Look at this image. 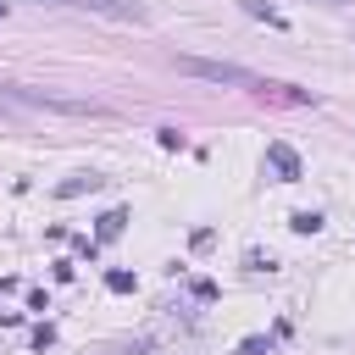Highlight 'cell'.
Listing matches in <instances>:
<instances>
[{
  "label": "cell",
  "mask_w": 355,
  "mask_h": 355,
  "mask_svg": "<svg viewBox=\"0 0 355 355\" xmlns=\"http://www.w3.org/2000/svg\"><path fill=\"white\" fill-rule=\"evenodd\" d=\"M0 100H11V105H28V111H55V116H94V122H105V116H111V105H100V100H72V94H44V89H22V83H11V89H0Z\"/></svg>",
  "instance_id": "obj_1"
},
{
  "label": "cell",
  "mask_w": 355,
  "mask_h": 355,
  "mask_svg": "<svg viewBox=\"0 0 355 355\" xmlns=\"http://www.w3.org/2000/svg\"><path fill=\"white\" fill-rule=\"evenodd\" d=\"M178 72H189V78H205V83H233V89H261V78L250 72V67H239V61H211V55H178Z\"/></svg>",
  "instance_id": "obj_2"
},
{
  "label": "cell",
  "mask_w": 355,
  "mask_h": 355,
  "mask_svg": "<svg viewBox=\"0 0 355 355\" xmlns=\"http://www.w3.org/2000/svg\"><path fill=\"white\" fill-rule=\"evenodd\" d=\"M266 166H272V172H277L283 183H294V178L305 172V166H300V155H294V150H288L283 139H272V144H266Z\"/></svg>",
  "instance_id": "obj_3"
},
{
  "label": "cell",
  "mask_w": 355,
  "mask_h": 355,
  "mask_svg": "<svg viewBox=\"0 0 355 355\" xmlns=\"http://www.w3.org/2000/svg\"><path fill=\"white\" fill-rule=\"evenodd\" d=\"M72 6H89V11H111V17H133V22H144V6H139V0H72Z\"/></svg>",
  "instance_id": "obj_4"
},
{
  "label": "cell",
  "mask_w": 355,
  "mask_h": 355,
  "mask_svg": "<svg viewBox=\"0 0 355 355\" xmlns=\"http://www.w3.org/2000/svg\"><path fill=\"white\" fill-rule=\"evenodd\" d=\"M100 183H105L100 172H72V178H67L55 194H61V200H72V194H83V189H100Z\"/></svg>",
  "instance_id": "obj_5"
},
{
  "label": "cell",
  "mask_w": 355,
  "mask_h": 355,
  "mask_svg": "<svg viewBox=\"0 0 355 355\" xmlns=\"http://www.w3.org/2000/svg\"><path fill=\"white\" fill-rule=\"evenodd\" d=\"M239 6H244V11H250V17H261V22H266V28H288V17H283V11H272V6H266V0H239Z\"/></svg>",
  "instance_id": "obj_6"
},
{
  "label": "cell",
  "mask_w": 355,
  "mask_h": 355,
  "mask_svg": "<svg viewBox=\"0 0 355 355\" xmlns=\"http://www.w3.org/2000/svg\"><path fill=\"white\" fill-rule=\"evenodd\" d=\"M122 227H128V211H105L100 216V239H116Z\"/></svg>",
  "instance_id": "obj_7"
},
{
  "label": "cell",
  "mask_w": 355,
  "mask_h": 355,
  "mask_svg": "<svg viewBox=\"0 0 355 355\" xmlns=\"http://www.w3.org/2000/svg\"><path fill=\"white\" fill-rule=\"evenodd\" d=\"M288 227H294V233H316V227H322V211H294Z\"/></svg>",
  "instance_id": "obj_8"
},
{
  "label": "cell",
  "mask_w": 355,
  "mask_h": 355,
  "mask_svg": "<svg viewBox=\"0 0 355 355\" xmlns=\"http://www.w3.org/2000/svg\"><path fill=\"white\" fill-rule=\"evenodd\" d=\"M105 288H111V294H133V272H122V266H116V272L105 277Z\"/></svg>",
  "instance_id": "obj_9"
},
{
  "label": "cell",
  "mask_w": 355,
  "mask_h": 355,
  "mask_svg": "<svg viewBox=\"0 0 355 355\" xmlns=\"http://www.w3.org/2000/svg\"><path fill=\"white\" fill-rule=\"evenodd\" d=\"M111 355H150V338H133V344H116Z\"/></svg>",
  "instance_id": "obj_10"
},
{
  "label": "cell",
  "mask_w": 355,
  "mask_h": 355,
  "mask_svg": "<svg viewBox=\"0 0 355 355\" xmlns=\"http://www.w3.org/2000/svg\"><path fill=\"white\" fill-rule=\"evenodd\" d=\"M155 139H161V150H178V144H183V133H178V128H161Z\"/></svg>",
  "instance_id": "obj_11"
},
{
  "label": "cell",
  "mask_w": 355,
  "mask_h": 355,
  "mask_svg": "<svg viewBox=\"0 0 355 355\" xmlns=\"http://www.w3.org/2000/svg\"><path fill=\"white\" fill-rule=\"evenodd\" d=\"M266 349H272L266 338H244V344H239V355H266Z\"/></svg>",
  "instance_id": "obj_12"
},
{
  "label": "cell",
  "mask_w": 355,
  "mask_h": 355,
  "mask_svg": "<svg viewBox=\"0 0 355 355\" xmlns=\"http://www.w3.org/2000/svg\"><path fill=\"white\" fill-rule=\"evenodd\" d=\"M322 6H355V0H322Z\"/></svg>",
  "instance_id": "obj_13"
},
{
  "label": "cell",
  "mask_w": 355,
  "mask_h": 355,
  "mask_svg": "<svg viewBox=\"0 0 355 355\" xmlns=\"http://www.w3.org/2000/svg\"><path fill=\"white\" fill-rule=\"evenodd\" d=\"M0 17H6V0H0Z\"/></svg>",
  "instance_id": "obj_14"
}]
</instances>
